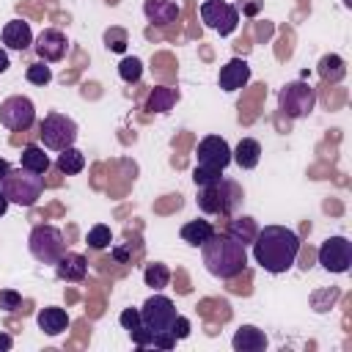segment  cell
Wrapping results in <instances>:
<instances>
[{
  "label": "cell",
  "mask_w": 352,
  "mask_h": 352,
  "mask_svg": "<svg viewBox=\"0 0 352 352\" xmlns=\"http://www.w3.org/2000/svg\"><path fill=\"white\" fill-rule=\"evenodd\" d=\"M250 245H253L256 264L270 275L289 272L297 264L300 250H302V242H300L297 231H292L286 226H264V228H258Z\"/></svg>",
  "instance_id": "cell-1"
},
{
  "label": "cell",
  "mask_w": 352,
  "mask_h": 352,
  "mask_svg": "<svg viewBox=\"0 0 352 352\" xmlns=\"http://www.w3.org/2000/svg\"><path fill=\"white\" fill-rule=\"evenodd\" d=\"M201 258L209 275L220 280H234L248 270V245H242L226 231H214L201 245Z\"/></svg>",
  "instance_id": "cell-2"
},
{
  "label": "cell",
  "mask_w": 352,
  "mask_h": 352,
  "mask_svg": "<svg viewBox=\"0 0 352 352\" xmlns=\"http://www.w3.org/2000/svg\"><path fill=\"white\" fill-rule=\"evenodd\" d=\"M176 305L170 297L154 292L143 305H140V322L143 327L151 333V346L154 349H173L176 346V336L170 333L173 322H176Z\"/></svg>",
  "instance_id": "cell-3"
},
{
  "label": "cell",
  "mask_w": 352,
  "mask_h": 352,
  "mask_svg": "<svg viewBox=\"0 0 352 352\" xmlns=\"http://www.w3.org/2000/svg\"><path fill=\"white\" fill-rule=\"evenodd\" d=\"M198 195H195V204L204 214H220V217H234L245 201V192L242 187L234 182V179H217L212 184H204V187H195Z\"/></svg>",
  "instance_id": "cell-4"
},
{
  "label": "cell",
  "mask_w": 352,
  "mask_h": 352,
  "mask_svg": "<svg viewBox=\"0 0 352 352\" xmlns=\"http://www.w3.org/2000/svg\"><path fill=\"white\" fill-rule=\"evenodd\" d=\"M0 190L6 192V198L16 206H36L38 198L44 195V176L33 173L28 168H11L3 179H0Z\"/></svg>",
  "instance_id": "cell-5"
},
{
  "label": "cell",
  "mask_w": 352,
  "mask_h": 352,
  "mask_svg": "<svg viewBox=\"0 0 352 352\" xmlns=\"http://www.w3.org/2000/svg\"><path fill=\"white\" fill-rule=\"evenodd\" d=\"M316 107V88L305 80H292L278 91V110L286 118H308Z\"/></svg>",
  "instance_id": "cell-6"
},
{
  "label": "cell",
  "mask_w": 352,
  "mask_h": 352,
  "mask_svg": "<svg viewBox=\"0 0 352 352\" xmlns=\"http://www.w3.org/2000/svg\"><path fill=\"white\" fill-rule=\"evenodd\" d=\"M77 135H80L77 121L63 116V113H47L41 118V124H38V140L50 151H63V148L74 146Z\"/></svg>",
  "instance_id": "cell-7"
},
{
  "label": "cell",
  "mask_w": 352,
  "mask_h": 352,
  "mask_svg": "<svg viewBox=\"0 0 352 352\" xmlns=\"http://www.w3.org/2000/svg\"><path fill=\"white\" fill-rule=\"evenodd\" d=\"M28 248H30V256L41 264H52L66 253V242H63V231L58 226H50V223H41L30 231L28 236Z\"/></svg>",
  "instance_id": "cell-8"
},
{
  "label": "cell",
  "mask_w": 352,
  "mask_h": 352,
  "mask_svg": "<svg viewBox=\"0 0 352 352\" xmlns=\"http://www.w3.org/2000/svg\"><path fill=\"white\" fill-rule=\"evenodd\" d=\"M316 258H319L322 270H327L333 275H344L352 267V242L341 234H333L319 245Z\"/></svg>",
  "instance_id": "cell-9"
},
{
  "label": "cell",
  "mask_w": 352,
  "mask_h": 352,
  "mask_svg": "<svg viewBox=\"0 0 352 352\" xmlns=\"http://www.w3.org/2000/svg\"><path fill=\"white\" fill-rule=\"evenodd\" d=\"M195 165L198 168H206V170L223 173L231 165V146H228V140L220 138V135L201 138L198 146H195Z\"/></svg>",
  "instance_id": "cell-10"
},
{
  "label": "cell",
  "mask_w": 352,
  "mask_h": 352,
  "mask_svg": "<svg viewBox=\"0 0 352 352\" xmlns=\"http://www.w3.org/2000/svg\"><path fill=\"white\" fill-rule=\"evenodd\" d=\"M33 121H36V104L28 96L16 94V96H8V99L0 102V124L6 129L25 132V129L33 126Z\"/></svg>",
  "instance_id": "cell-11"
},
{
  "label": "cell",
  "mask_w": 352,
  "mask_h": 352,
  "mask_svg": "<svg viewBox=\"0 0 352 352\" xmlns=\"http://www.w3.org/2000/svg\"><path fill=\"white\" fill-rule=\"evenodd\" d=\"M201 19L206 28H212L220 36H231L239 28V11L234 3L226 0H206L201 3Z\"/></svg>",
  "instance_id": "cell-12"
},
{
  "label": "cell",
  "mask_w": 352,
  "mask_h": 352,
  "mask_svg": "<svg viewBox=\"0 0 352 352\" xmlns=\"http://www.w3.org/2000/svg\"><path fill=\"white\" fill-rule=\"evenodd\" d=\"M33 50H36L38 60H44V63H58V60H63L66 52H69L66 33L58 30V28H44V30L33 38Z\"/></svg>",
  "instance_id": "cell-13"
},
{
  "label": "cell",
  "mask_w": 352,
  "mask_h": 352,
  "mask_svg": "<svg viewBox=\"0 0 352 352\" xmlns=\"http://www.w3.org/2000/svg\"><path fill=\"white\" fill-rule=\"evenodd\" d=\"M250 82V63L245 58H231L220 66V74H217V85L226 91V94H234V91H242L245 85Z\"/></svg>",
  "instance_id": "cell-14"
},
{
  "label": "cell",
  "mask_w": 352,
  "mask_h": 352,
  "mask_svg": "<svg viewBox=\"0 0 352 352\" xmlns=\"http://www.w3.org/2000/svg\"><path fill=\"white\" fill-rule=\"evenodd\" d=\"M55 275L66 283H80L85 280L88 275V258L82 253H74V250H66L58 261H55Z\"/></svg>",
  "instance_id": "cell-15"
},
{
  "label": "cell",
  "mask_w": 352,
  "mask_h": 352,
  "mask_svg": "<svg viewBox=\"0 0 352 352\" xmlns=\"http://www.w3.org/2000/svg\"><path fill=\"white\" fill-rule=\"evenodd\" d=\"M234 352H264L267 349V333L256 324H239L231 338Z\"/></svg>",
  "instance_id": "cell-16"
},
{
  "label": "cell",
  "mask_w": 352,
  "mask_h": 352,
  "mask_svg": "<svg viewBox=\"0 0 352 352\" xmlns=\"http://www.w3.org/2000/svg\"><path fill=\"white\" fill-rule=\"evenodd\" d=\"M0 36H3V44L16 52H25L33 44V30H30V22H25V19H8L3 25Z\"/></svg>",
  "instance_id": "cell-17"
},
{
  "label": "cell",
  "mask_w": 352,
  "mask_h": 352,
  "mask_svg": "<svg viewBox=\"0 0 352 352\" xmlns=\"http://www.w3.org/2000/svg\"><path fill=\"white\" fill-rule=\"evenodd\" d=\"M36 322H38V330L44 336H60V333L69 330V322L72 319H69L66 308H60V305H44L36 314Z\"/></svg>",
  "instance_id": "cell-18"
},
{
  "label": "cell",
  "mask_w": 352,
  "mask_h": 352,
  "mask_svg": "<svg viewBox=\"0 0 352 352\" xmlns=\"http://www.w3.org/2000/svg\"><path fill=\"white\" fill-rule=\"evenodd\" d=\"M143 14L151 25L165 28L179 19V3L176 0H143Z\"/></svg>",
  "instance_id": "cell-19"
},
{
  "label": "cell",
  "mask_w": 352,
  "mask_h": 352,
  "mask_svg": "<svg viewBox=\"0 0 352 352\" xmlns=\"http://www.w3.org/2000/svg\"><path fill=\"white\" fill-rule=\"evenodd\" d=\"M261 160V143L256 138H242L236 148H231V162H236L242 170H253Z\"/></svg>",
  "instance_id": "cell-20"
},
{
  "label": "cell",
  "mask_w": 352,
  "mask_h": 352,
  "mask_svg": "<svg viewBox=\"0 0 352 352\" xmlns=\"http://www.w3.org/2000/svg\"><path fill=\"white\" fill-rule=\"evenodd\" d=\"M316 72H319V77H322L324 82L338 85V82L346 77V60H344L341 55H336V52H327V55L319 58Z\"/></svg>",
  "instance_id": "cell-21"
},
{
  "label": "cell",
  "mask_w": 352,
  "mask_h": 352,
  "mask_svg": "<svg viewBox=\"0 0 352 352\" xmlns=\"http://www.w3.org/2000/svg\"><path fill=\"white\" fill-rule=\"evenodd\" d=\"M214 234V226L209 223V220H187L184 226H182V231H179V236H182V242H187L190 248H201L209 236Z\"/></svg>",
  "instance_id": "cell-22"
},
{
  "label": "cell",
  "mask_w": 352,
  "mask_h": 352,
  "mask_svg": "<svg viewBox=\"0 0 352 352\" xmlns=\"http://www.w3.org/2000/svg\"><path fill=\"white\" fill-rule=\"evenodd\" d=\"M19 165L28 168V170H33V173H41V176L52 168V165H50V157L44 154V146H36V143H28V146L22 148Z\"/></svg>",
  "instance_id": "cell-23"
},
{
  "label": "cell",
  "mask_w": 352,
  "mask_h": 352,
  "mask_svg": "<svg viewBox=\"0 0 352 352\" xmlns=\"http://www.w3.org/2000/svg\"><path fill=\"white\" fill-rule=\"evenodd\" d=\"M176 99H179V91H176V88L157 85V88H151V94H148V99H146V110H148V113H168Z\"/></svg>",
  "instance_id": "cell-24"
},
{
  "label": "cell",
  "mask_w": 352,
  "mask_h": 352,
  "mask_svg": "<svg viewBox=\"0 0 352 352\" xmlns=\"http://www.w3.org/2000/svg\"><path fill=\"white\" fill-rule=\"evenodd\" d=\"M55 168H58L60 173H66V176H74V173H80V170L85 168V154H82L80 148H74V146H69V148H63V151H58V160H55Z\"/></svg>",
  "instance_id": "cell-25"
},
{
  "label": "cell",
  "mask_w": 352,
  "mask_h": 352,
  "mask_svg": "<svg viewBox=\"0 0 352 352\" xmlns=\"http://www.w3.org/2000/svg\"><path fill=\"white\" fill-rule=\"evenodd\" d=\"M256 231H258V226H256V220L253 217H248V214H242V217H231V223H228V231L226 234H231L234 239H239L242 245H250L253 242V236H256Z\"/></svg>",
  "instance_id": "cell-26"
},
{
  "label": "cell",
  "mask_w": 352,
  "mask_h": 352,
  "mask_svg": "<svg viewBox=\"0 0 352 352\" xmlns=\"http://www.w3.org/2000/svg\"><path fill=\"white\" fill-rule=\"evenodd\" d=\"M143 280H146V286H151L154 292H162V289L170 283V270H168V264H162V261H148V264L143 267Z\"/></svg>",
  "instance_id": "cell-27"
},
{
  "label": "cell",
  "mask_w": 352,
  "mask_h": 352,
  "mask_svg": "<svg viewBox=\"0 0 352 352\" xmlns=\"http://www.w3.org/2000/svg\"><path fill=\"white\" fill-rule=\"evenodd\" d=\"M85 245H88L91 250H104V248H110V245H113V231H110V226H104V223L91 226L88 234H85Z\"/></svg>",
  "instance_id": "cell-28"
},
{
  "label": "cell",
  "mask_w": 352,
  "mask_h": 352,
  "mask_svg": "<svg viewBox=\"0 0 352 352\" xmlns=\"http://www.w3.org/2000/svg\"><path fill=\"white\" fill-rule=\"evenodd\" d=\"M338 297H341V292H338L336 286H330V289H319V292L311 294V308H314L316 314H327V311L336 305Z\"/></svg>",
  "instance_id": "cell-29"
},
{
  "label": "cell",
  "mask_w": 352,
  "mask_h": 352,
  "mask_svg": "<svg viewBox=\"0 0 352 352\" xmlns=\"http://www.w3.org/2000/svg\"><path fill=\"white\" fill-rule=\"evenodd\" d=\"M118 77L124 80V82H138L140 77H143V60L140 58H135V55H129V58H124L121 63H118Z\"/></svg>",
  "instance_id": "cell-30"
},
{
  "label": "cell",
  "mask_w": 352,
  "mask_h": 352,
  "mask_svg": "<svg viewBox=\"0 0 352 352\" xmlns=\"http://www.w3.org/2000/svg\"><path fill=\"white\" fill-rule=\"evenodd\" d=\"M25 80L30 82V85H50L52 82V69L44 63V60H36V63H30L28 69H25Z\"/></svg>",
  "instance_id": "cell-31"
},
{
  "label": "cell",
  "mask_w": 352,
  "mask_h": 352,
  "mask_svg": "<svg viewBox=\"0 0 352 352\" xmlns=\"http://www.w3.org/2000/svg\"><path fill=\"white\" fill-rule=\"evenodd\" d=\"M104 47L110 52H126V30L124 28H110L104 30Z\"/></svg>",
  "instance_id": "cell-32"
},
{
  "label": "cell",
  "mask_w": 352,
  "mask_h": 352,
  "mask_svg": "<svg viewBox=\"0 0 352 352\" xmlns=\"http://www.w3.org/2000/svg\"><path fill=\"white\" fill-rule=\"evenodd\" d=\"M22 305V294L14 292V289H0V311H19Z\"/></svg>",
  "instance_id": "cell-33"
},
{
  "label": "cell",
  "mask_w": 352,
  "mask_h": 352,
  "mask_svg": "<svg viewBox=\"0 0 352 352\" xmlns=\"http://www.w3.org/2000/svg\"><path fill=\"white\" fill-rule=\"evenodd\" d=\"M118 322H121L124 330H138V327L143 324V322H140V308H124L121 316H118Z\"/></svg>",
  "instance_id": "cell-34"
},
{
  "label": "cell",
  "mask_w": 352,
  "mask_h": 352,
  "mask_svg": "<svg viewBox=\"0 0 352 352\" xmlns=\"http://www.w3.org/2000/svg\"><path fill=\"white\" fill-rule=\"evenodd\" d=\"M223 173H217V170H206V168H192V182H195V187H204V184H212V182H217Z\"/></svg>",
  "instance_id": "cell-35"
},
{
  "label": "cell",
  "mask_w": 352,
  "mask_h": 352,
  "mask_svg": "<svg viewBox=\"0 0 352 352\" xmlns=\"http://www.w3.org/2000/svg\"><path fill=\"white\" fill-rule=\"evenodd\" d=\"M170 333L176 336V341H184L187 336H190V319L187 316H176V322H173V327H170Z\"/></svg>",
  "instance_id": "cell-36"
},
{
  "label": "cell",
  "mask_w": 352,
  "mask_h": 352,
  "mask_svg": "<svg viewBox=\"0 0 352 352\" xmlns=\"http://www.w3.org/2000/svg\"><path fill=\"white\" fill-rule=\"evenodd\" d=\"M234 6H236L239 14H245V16H256L258 8H261V0H236Z\"/></svg>",
  "instance_id": "cell-37"
},
{
  "label": "cell",
  "mask_w": 352,
  "mask_h": 352,
  "mask_svg": "<svg viewBox=\"0 0 352 352\" xmlns=\"http://www.w3.org/2000/svg\"><path fill=\"white\" fill-rule=\"evenodd\" d=\"M110 253H113V258H116L118 264H129V250H126V248H121V245H116V248H113Z\"/></svg>",
  "instance_id": "cell-38"
},
{
  "label": "cell",
  "mask_w": 352,
  "mask_h": 352,
  "mask_svg": "<svg viewBox=\"0 0 352 352\" xmlns=\"http://www.w3.org/2000/svg\"><path fill=\"white\" fill-rule=\"evenodd\" d=\"M14 346V338L8 333H0V352H8Z\"/></svg>",
  "instance_id": "cell-39"
},
{
  "label": "cell",
  "mask_w": 352,
  "mask_h": 352,
  "mask_svg": "<svg viewBox=\"0 0 352 352\" xmlns=\"http://www.w3.org/2000/svg\"><path fill=\"white\" fill-rule=\"evenodd\" d=\"M8 66H11V60H8V52L0 47V74H3V72H8Z\"/></svg>",
  "instance_id": "cell-40"
},
{
  "label": "cell",
  "mask_w": 352,
  "mask_h": 352,
  "mask_svg": "<svg viewBox=\"0 0 352 352\" xmlns=\"http://www.w3.org/2000/svg\"><path fill=\"white\" fill-rule=\"evenodd\" d=\"M8 204H11V201H8V198H6V192L0 190V217H3L6 212H8Z\"/></svg>",
  "instance_id": "cell-41"
},
{
  "label": "cell",
  "mask_w": 352,
  "mask_h": 352,
  "mask_svg": "<svg viewBox=\"0 0 352 352\" xmlns=\"http://www.w3.org/2000/svg\"><path fill=\"white\" fill-rule=\"evenodd\" d=\"M8 170H11V165H8V160H3V157H0V179H3V176H6Z\"/></svg>",
  "instance_id": "cell-42"
}]
</instances>
